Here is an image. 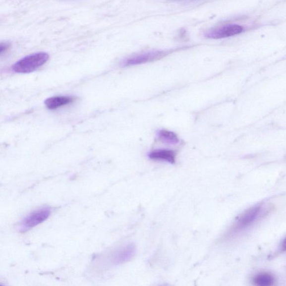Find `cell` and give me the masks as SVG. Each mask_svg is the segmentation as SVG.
I'll use <instances>...</instances> for the list:
<instances>
[{
	"instance_id": "obj_7",
	"label": "cell",
	"mask_w": 286,
	"mask_h": 286,
	"mask_svg": "<svg viewBox=\"0 0 286 286\" xmlns=\"http://www.w3.org/2000/svg\"><path fill=\"white\" fill-rule=\"evenodd\" d=\"M148 157L151 160L174 164L175 162L176 154L174 151L170 149H158L148 153Z\"/></svg>"
},
{
	"instance_id": "obj_8",
	"label": "cell",
	"mask_w": 286,
	"mask_h": 286,
	"mask_svg": "<svg viewBox=\"0 0 286 286\" xmlns=\"http://www.w3.org/2000/svg\"><path fill=\"white\" fill-rule=\"evenodd\" d=\"M74 97L58 96L47 99L45 102L46 107L50 110H55L71 104L75 101Z\"/></svg>"
},
{
	"instance_id": "obj_6",
	"label": "cell",
	"mask_w": 286,
	"mask_h": 286,
	"mask_svg": "<svg viewBox=\"0 0 286 286\" xmlns=\"http://www.w3.org/2000/svg\"><path fill=\"white\" fill-rule=\"evenodd\" d=\"M261 207L259 206H253L246 210L242 214L238 219L232 227L228 234H232V232L241 229L251 224L256 220L260 212Z\"/></svg>"
},
{
	"instance_id": "obj_12",
	"label": "cell",
	"mask_w": 286,
	"mask_h": 286,
	"mask_svg": "<svg viewBox=\"0 0 286 286\" xmlns=\"http://www.w3.org/2000/svg\"><path fill=\"white\" fill-rule=\"evenodd\" d=\"M282 246H283V249L284 250H286V237L285 239L283 241V244H282Z\"/></svg>"
},
{
	"instance_id": "obj_1",
	"label": "cell",
	"mask_w": 286,
	"mask_h": 286,
	"mask_svg": "<svg viewBox=\"0 0 286 286\" xmlns=\"http://www.w3.org/2000/svg\"><path fill=\"white\" fill-rule=\"evenodd\" d=\"M50 56L45 52H38L24 57L12 66V70L17 73H30L45 64Z\"/></svg>"
},
{
	"instance_id": "obj_4",
	"label": "cell",
	"mask_w": 286,
	"mask_h": 286,
	"mask_svg": "<svg viewBox=\"0 0 286 286\" xmlns=\"http://www.w3.org/2000/svg\"><path fill=\"white\" fill-rule=\"evenodd\" d=\"M243 26L239 25H228L221 28L209 30L205 34V36L211 39L227 38L238 35L243 32Z\"/></svg>"
},
{
	"instance_id": "obj_10",
	"label": "cell",
	"mask_w": 286,
	"mask_h": 286,
	"mask_svg": "<svg viewBox=\"0 0 286 286\" xmlns=\"http://www.w3.org/2000/svg\"><path fill=\"white\" fill-rule=\"evenodd\" d=\"M254 283L260 286H269L274 284V277L267 273L258 274L254 279Z\"/></svg>"
},
{
	"instance_id": "obj_11",
	"label": "cell",
	"mask_w": 286,
	"mask_h": 286,
	"mask_svg": "<svg viewBox=\"0 0 286 286\" xmlns=\"http://www.w3.org/2000/svg\"><path fill=\"white\" fill-rule=\"evenodd\" d=\"M10 47V44L7 42L1 43L0 45V55H2L3 53L6 52Z\"/></svg>"
},
{
	"instance_id": "obj_2",
	"label": "cell",
	"mask_w": 286,
	"mask_h": 286,
	"mask_svg": "<svg viewBox=\"0 0 286 286\" xmlns=\"http://www.w3.org/2000/svg\"><path fill=\"white\" fill-rule=\"evenodd\" d=\"M51 209L50 207H44L30 213L20 223V231L22 232L29 230L39 224L45 222L50 217Z\"/></svg>"
},
{
	"instance_id": "obj_3",
	"label": "cell",
	"mask_w": 286,
	"mask_h": 286,
	"mask_svg": "<svg viewBox=\"0 0 286 286\" xmlns=\"http://www.w3.org/2000/svg\"><path fill=\"white\" fill-rule=\"evenodd\" d=\"M169 51H151L143 54H138L126 58L122 61L121 63L122 67L142 64L151 62L164 58L169 54Z\"/></svg>"
},
{
	"instance_id": "obj_9",
	"label": "cell",
	"mask_w": 286,
	"mask_h": 286,
	"mask_svg": "<svg viewBox=\"0 0 286 286\" xmlns=\"http://www.w3.org/2000/svg\"><path fill=\"white\" fill-rule=\"evenodd\" d=\"M157 136L162 142L167 144H177L179 142L177 135L172 131L161 130L158 132Z\"/></svg>"
},
{
	"instance_id": "obj_5",
	"label": "cell",
	"mask_w": 286,
	"mask_h": 286,
	"mask_svg": "<svg viewBox=\"0 0 286 286\" xmlns=\"http://www.w3.org/2000/svg\"><path fill=\"white\" fill-rule=\"evenodd\" d=\"M136 252L135 246L128 244L121 246L114 251L109 257V261L113 265H119L128 262Z\"/></svg>"
}]
</instances>
